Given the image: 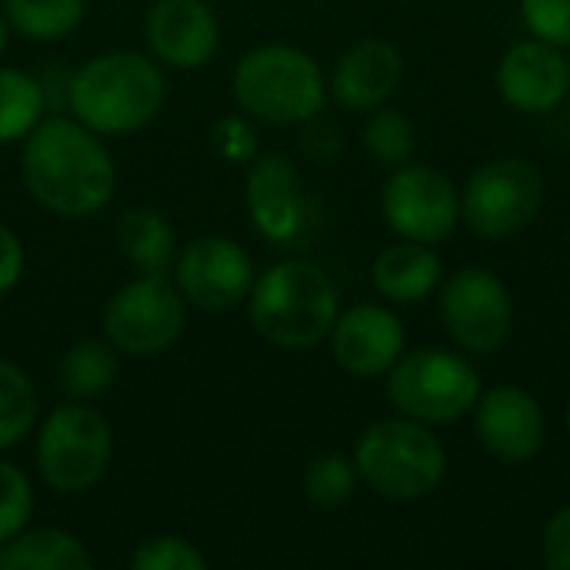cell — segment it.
Segmentation results:
<instances>
[{"mask_svg": "<svg viewBox=\"0 0 570 570\" xmlns=\"http://www.w3.org/2000/svg\"><path fill=\"white\" fill-rule=\"evenodd\" d=\"M381 217L401 240L441 244L461 224V190L431 164H401L381 184Z\"/></svg>", "mask_w": 570, "mask_h": 570, "instance_id": "8fae6325", "label": "cell"}, {"mask_svg": "<svg viewBox=\"0 0 570 570\" xmlns=\"http://www.w3.org/2000/svg\"><path fill=\"white\" fill-rule=\"evenodd\" d=\"M351 458L357 464L361 484L394 504L424 501L448 478V451L434 428L404 414L364 428Z\"/></svg>", "mask_w": 570, "mask_h": 570, "instance_id": "5b68a950", "label": "cell"}, {"mask_svg": "<svg viewBox=\"0 0 570 570\" xmlns=\"http://www.w3.org/2000/svg\"><path fill=\"white\" fill-rule=\"evenodd\" d=\"M404 80V57L397 43L384 37H364L351 43L334 70L327 73L331 100H337L351 114H371L381 104H391Z\"/></svg>", "mask_w": 570, "mask_h": 570, "instance_id": "ac0fdd59", "label": "cell"}, {"mask_svg": "<svg viewBox=\"0 0 570 570\" xmlns=\"http://www.w3.org/2000/svg\"><path fill=\"white\" fill-rule=\"evenodd\" d=\"M13 33L33 43L67 40L87 17V0H0Z\"/></svg>", "mask_w": 570, "mask_h": 570, "instance_id": "cb8c5ba5", "label": "cell"}, {"mask_svg": "<svg viewBox=\"0 0 570 570\" xmlns=\"http://www.w3.org/2000/svg\"><path fill=\"white\" fill-rule=\"evenodd\" d=\"M7 40H10V23H7V17H3V10H0V57H3V50H7Z\"/></svg>", "mask_w": 570, "mask_h": 570, "instance_id": "836d02e7", "label": "cell"}, {"mask_svg": "<svg viewBox=\"0 0 570 570\" xmlns=\"http://www.w3.org/2000/svg\"><path fill=\"white\" fill-rule=\"evenodd\" d=\"M187 324V301L170 274H137L114 291L100 331L124 357H157L170 351Z\"/></svg>", "mask_w": 570, "mask_h": 570, "instance_id": "ba28073f", "label": "cell"}, {"mask_svg": "<svg viewBox=\"0 0 570 570\" xmlns=\"http://www.w3.org/2000/svg\"><path fill=\"white\" fill-rule=\"evenodd\" d=\"M438 317L458 351L484 357L511 337L514 297L491 267H461L438 287Z\"/></svg>", "mask_w": 570, "mask_h": 570, "instance_id": "30bf717a", "label": "cell"}, {"mask_svg": "<svg viewBox=\"0 0 570 570\" xmlns=\"http://www.w3.org/2000/svg\"><path fill=\"white\" fill-rule=\"evenodd\" d=\"M521 20L531 37L570 50V0H521Z\"/></svg>", "mask_w": 570, "mask_h": 570, "instance_id": "4dcf8cb0", "label": "cell"}, {"mask_svg": "<svg viewBox=\"0 0 570 570\" xmlns=\"http://www.w3.org/2000/svg\"><path fill=\"white\" fill-rule=\"evenodd\" d=\"M244 204L254 230L267 244H294L307 224V194L297 164L277 150L257 154L247 164Z\"/></svg>", "mask_w": 570, "mask_h": 570, "instance_id": "5bb4252c", "label": "cell"}, {"mask_svg": "<svg viewBox=\"0 0 570 570\" xmlns=\"http://www.w3.org/2000/svg\"><path fill=\"white\" fill-rule=\"evenodd\" d=\"M33 481L13 461L0 458V548L17 538L33 518Z\"/></svg>", "mask_w": 570, "mask_h": 570, "instance_id": "f1b7e54d", "label": "cell"}, {"mask_svg": "<svg viewBox=\"0 0 570 570\" xmlns=\"http://www.w3.org/2000/svg\"><path fill=\"white\" fill-rule=\"evenodd\" d=\"M0 570H94V554L63 528L27 524L0 548Z\"/></svg>", "mask_w": 570, "mask_h": 570, "instance_id": "44dd1931", "label": "cell"}, {"mask_svg": "<svg viewBox=\"0 0 570 570\" xmlns=\"http://www.w3.org/2000/svg\"><path fill=\"white\" fill-rule=\"evenodd\" d=\"M33 461L50 491L83 494L110 471L114 428L90 401L67 397L37 421Z\"/></svg>", "mask_w": 570, "mask_h": 570, "instance_id": "8992f818", "label": "cell"}, {"mask_svg": "<svg viewBox=\"0 0 570 570\" xmlns=\"http://www.w3.org/2000/svg\"><path fill=\"white\" fill-rule=\"evenodd\" d=\"M47 114L43 80L30 70L0 63V144H20Z\"/></svg>", "mask_w": 570, "mask_h": 570, "instance_id": "603a6c76", "label": "cell"}, {"mask_svg": "<svg viewBox=\"0 0 570 570\" xmlns=\"http://www.w3.org/2000/svg\"><path fill=\"white\" fill-rule=\"evenodd\" d=\"M357 488H361L357 464L351 454H341V451H324V454L311 458L304 468V478H301L304 498L314 508H327V511L351 504Z\"/></svg>", "mask_w": 570, "mask_h": 570, "instance_id": "484cf974", "label": "cell"}, {"mask_svg": "<svg viewBox=\"0 0 570 570\" xmlns=\"http://www.w3.org/2000/svg\"><path fill=\"white\" fill-rule=\"evenodd\" d=\"M167 104L164 67L140 50H104L70 70L67 110L94 134L130 137L150 127Z\"/></svg>", "mask_w": 570, "mask_h": 570, "instance_id": "7a4b0ae2", "label": "cell"}, {"mask_svg": "<svg viewBox=\"0 0 570 570\" xmlns=\"http://www.w3.org/2000/svg\"><path fill=\"white\" fill-rule=\"evenodd\" d=\"M40 421V394L30 381V374L10 361L0 357V454L17 448Z\"/></svg>", "mask_w": 570, "mask_h": 570, "instance_id": "d4e9b609", "label": "cell"}, {"mask_svg": "<svg viewBox=\"0 0 570 570\" xmlns=\"http://www.w3.org/2000/svg\"><path fill=\"white\" fill-rule=\"evenodd\" d=\"M134 570H207V554L184 534H150L130 551Z\"/></svg>", "mask_w": 570, "mask_h": 570, "instance_id": "83f0119b", "label": "cell"}, {"mask_svg": "<svg viewBox=\"0 0 570 570\" xmlns=\"http://www.w3.org/2000/svg\"><path fill=\"white\" fill-rule=\"evenodd\" d=\"M120 374V354L107 337H83L70 344L57 364V387L70 401H97L114 391Z\"/></svg>", "mask_w": 570, "mask_h": 570, "instance_id": "7402d4cb", "label": "cell"}, {"mask_svg": "<svg viewBox=\"0 0 570 570\" xmlns=\"http://www.w3.org/2000/svg\"><path fill=\"white\" fill-rule=\"evenodd\" d=\"M327 344L337 367L351 377H384L407 351V334L394 307L354 304L341 307Z\"/></svg>", "mask_w": 570, "mask_h": 570, "instance_id": "e0dca14e", "label": "cell"}, {"mask_svg": "<svg viewBox=\"0 0 570 570\" xmlns=\"http://www.w3.org/2000/svg\"><path fill=\"white\" fill-rule=\"evenodd\" d=\"M144 40L160 67L204 70L220 50V20L210 0H150Z\"/></svg>", "mask_w": 570, "mask_h": 570, "instance_id": "9a60e30c", "label": "cell"}, {"mask_svg": "<svg viewBox=\"0 0 570 570\" xmlns=\"http://www.w3.org/2000/svg\"><path fill=\"white\" fill-rule=\"evenodd\" d=\"M20 144V180L47 214L83 220L114 200L117 160L77 117L47 114Z\"/></svg>", "mask_w": 570, "mask_h": 570, "instance_id": "6da1fadb", "label": "cell"}, {"mask_svg": "<svg viewBox=\"0 0 570 570\" xmlns=\"http://www.w3.org/2000/svg\"><path fill=\"white\" fill-rule=\"evenodd\" d=\"M564 431H568V438H570V401H568V407H564Z\"/></svg>", "mask_w": 570, "mask_h": 570, "instance_id": "e575fe53", "label": "cell"}, {"mask_svg": "<svg viewBox=\"0 0 570 570\" xmlns=\"http://www.w3.org/2000/svg\"><path fill=\"white\" fill-rule=\"evenodd\" d=\"M230 94L240 114L267 127H304L331 100L324 67L294 43L250 47L230 73Z\"/></svg>", "mask_w": 570, "mask_h": 570, "instance_id": "277c9868", "label": "cell"}, {"mask_svg": "<svg viewBox=\"0 0 570 570\" xmlns=\"http://www.w3.org/2000/svg\"><path fill=\"white\" fill-rule=\"evenodd\" d=\"M414 140H417L414 124L401 107L381 104L364 120V150L371 154V160H377L387 170L414 160V147H417Z\"/></svg>", "mask_w": 570, "mask_h": 570, "instance_id": "4316f807", "label": "cell"}, {"mask_svg": "<svg viewBox=\"0 0 570 570\" xmlns=\"http://www.w3.org/2000/svg\"><path fill=\"white\" fill-rule=\"evenodd\" d=\"M544 204V177L524 157H494L461 187V224L484 240H504L534 224Z\"/></svg>", "mask_w": 570, "mask_h": 570, "instance_id": "9c48e42d", "label": "cell"}, {"mask_svg": "<svg viewBox=\"0 0 570 570\" xmlns=\"http://www.w3.org/2000/svg\"><path fill=\"white\" fill-rule=\"evenodd\" d=\"M384 377L391 407L428 428L458 424L474 411L484 391L471 357L451 347L404 351Z\"/></svg>", "mask_w": 570, "mask_h": 570, "instance_id": "52a82bcc", "label": "cell"}, {"mask_svg": "<svg viewBox=\"0 0 570 570\" xmlns=\"http://www.w3.org/2000/svg\"><path fill=\"white\" fill-rule=\"evenodd\" d=\"M210 150L224 164L247 167L261 154V140H257V130H254L250 117L247 114H224L220 120H214V127H210Z\"/></svg>", "mask_w": 570, "mask_h": 570, "instance_id": "f546056e", "label": "cell"}, {"mask_svg": "<svg viewBox=\"0 0 570 570\" xmlns=\"http://www.w3.org/2000/svg\"><path fill=\"white\" fill-rule=\"evenodd\" d=\"M541 564L548 570H570V504L558 508L541 528Z\"/></svg>", "mask_w": 570, "mask_h": 570, "instance_id": "1f68e13d", "label": "cell"}, {"mask_svg": "<svg viewBox=\"0 0 570 570\" xmlns=\"http://www.w3.org/2000/svg\"><path fill=\"white\" fill-rule=\"evenodd\" d=\"M170 277L187 307L227 314L247 304L257 267L244 244L224 234H204L184 244L174 257Z\"/></svg>", "mask_w": 570, "mask_h": 570, "instance_id": "7c38bea8", "label": "cell"}, {"mask_svg": "<svg viewBox=\"0 0 570 570\" xmlns=\"http://www.w3.org/2000/svg\"><path fill=\"white\" fill-rule=\"evenodd\" d=\"M471 417L474 438L484 448V454L508 468L531 464L548 444L544 407L521 384H494L481 391Z\"/></svg>", "mask_w": 570, "mask_h": 570, "instance_id": "4fadbf2b", "label": "cell"}, {"mask_svg": "<svg viewBox=\"0 0 570 570\" xmlns=\"http://www.w3.org/2000/svg\"><path fill=\"white\" fill-rule=\"evenodd\" d=\"M444 281V261L434 250V244L417 240H394L387 244L374 264H371V284L381 294V301L411 307L438 294Z\"/></svg>", "mask_w": 570, "mask_h": 570, "instance_id": "d6986e66", "label": "cell"}, {"mask_svg": "<svg viewBox=\"0 0 570 570\" xmlns=\"http://www.w3.org/2000/svg\"><path fill=\"white\" fill-rule=\"evenodd\" d=\"M117 250L137 274H170L180 250L177 230L157 207H130L117 220Z\"/></svg>", "mask_w": 570, "mask_h": 570, "instance_id": "ffe728a7", "label": "cell"}, {"mask_svg": "<svg viewBox=\"0 0 570 570\" xmlns=\"http://www.w3.org/2000/svg\"><path fill=\"white\" fill-rule=\"evenodd\" d=\"M23 267H27V250L20 237L7 224H0V297H7L20 284Z\"/></svg>", "mask_w": 570, "mask_h": 570, "instance_id": "d6a6232c", "label": "cell"}, {"mask_svg": "<svg viewBox=\"0 0 570 570\" xmlns=\"http://www.w3.org/2000/svg\"><path fill=\"white\" fill-rule=\"evenodd\" d=\"M494 83L511 110L551 114L570 97L568 50L538 37H524L501 53Z\"/></svg>", "mask_w": 570, "mask_h": 570, "instance_id": "2e32d148", "label": "cell"}, {"mask_svg": "<svg viewBox=\"0 0 570 570\" xmlns=\"http://www.w3.org/2000/svg\"><path fill=\"white\" fill-rule=\"evenodd\" d=\"M244 307L261 341L281 351H311L327 341L341 314V294L321 264L284 257L257 271Z\"/></svg>", "mask_w": 570, "mask_h": 570, "instance_id": "3957f363", "label": "cell"}]
</instances>
